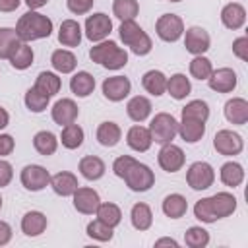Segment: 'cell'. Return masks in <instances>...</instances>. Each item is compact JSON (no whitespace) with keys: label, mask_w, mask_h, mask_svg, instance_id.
Listing matches in <instances>:
<instances>
[{"label":"cell","mask_w":248,"mask_h":248,"mask_svg":"<svg viewBox=\"0 0 248 248\" xmlns=\"http://www.w3.org/2000/svg\"><path fill=\"white\" fill-rule=\"evenodd\" d=\"M16 33L19 37V41L29 43V41H37V39H45L52 33V21L50 17L39 14V12H25L17 23H16Z\"/></svg>","instance_id":"1"},{"label":"cell","mask_w":248,"mask_h":248,"mask_svg":"<svg viewBox=\"0 0 248 248\" xmlns=\"http://www.w3.org/2000/svg\"><path fill=\"white\" fill-rule=\"evenodd\" d=\"M118 35L122 39V43L126 46H130V50L138 56H145L151 52L153 45H151V39L149 35L134 21V19H128V21H122L120 27H118Z\"/></svg>","instance_id":"2"},{"label":"cell","mask_w":248,"mask_h":248,"mask_svg":"<svg viewBox=\"0 0 248 248\" xmlns=\"http://www.w3.org/2000/svg\"><path fill=\"white\" fill-rule=\"evenodd\" d=\"M149 134H151V140L159 145H165V143H170L174 140V136L178 134V122L172 114L169 112H157L153 118H151V124H149Z\"/></svg>","instance_id":"3"},{"label":"cell","mask_w":248,"mask_h":248,"mask_svg":"<svg viewBox=\"0 0 248 248\" xmlns=\"http://www.w3.org/2000/svg\"><path fill=\"white\" fill-rule=\"evenodd\" d=\"M124 182L132 192H147L155 184V174L147 165L134 161L124 174Z\"/></svg>","instance_id":"4"},{"label":"cell","mask_w":248,"mask_h":248,"mask_svg":"<svg viewBox=\"0 0 248 248\" xmlns=\"http://www.w3.org/2000/svg\"><path fill=\"white\" fill-rule=\"evenodd\" d=\"M215 180V170L205 161H196L186 172V182L192 190H207Z\"/></svg>","instance_id":"5"},{"label":"cell","mask_w":248,"mask_h":248,"mask_svg":"<svg viewBox=\"0 0 248 248\" xmlns=\"http://www.w3.org/2000/svg\"><path fill=\"white\" fill-rule=\"evenodd\" d=\"M110 31H112V21L107 14L97 12V14L87 16V19H85V37L91 43L105 41L110 35Z\"/></svg>","instance_id":"6"},{"label":"cell","mask_w":248,"mask_h":248,"mask_svg":"<svg viewBox=\"0 0 248 248\" xmlns=\"http://www.w3.org/2000/svg\"><path fill=\"white\" fill-rule=\"evenodd\" d=\"M155 31H157V35H159L161 41L174 43L184 33V21L176 14H163L157 19V23H155Z\"/></svg>","instance_id":"7"},{"label":"cell","mask_w":248,"mask_h":248,"mask_svg":"<svg viewBox=\"0 0 248 248\" xmlns=\"http://www.w3.org/2000/svg\"><path fill=\"white\" fill-rule=\"evenodd\" d=\"M19 180H21V184H23L25 190L39 192V190H43V188H46L50 184V174L41 165H27V167L21 169Z\"/></svg>","instance_id":"8"},{"label":"cell","mask_w":248,"mask_h":248,"mask_svg":"<svg viewBox=\"0 0 248 248\" xmlns=\"http://www.w3.org/2000/svg\"><path fill=\"white\" fill-rule=\"evenodd\" d=\"M213 147L217 153L232 157V155H238L242 151L244 141H242V136L232 132V130H219L213 138Z\"/></svg>","instance_id":"9"},{"label":"cell","mask_w":248,"mask_h":248,"mask_svg":"<svg viewBox=\"0 0 248 248\" xmlns=\"http://www.w3.org/2000/svg\"><path fill=\"white\" fill-rule=\"evenodd\" d=\"M157 161H159V167L167 172H178L182 167H184V161H186V155L184 151L174 145L172 141L170 143H165L157 155Z\"/></svg>","instance_id":"10"},{"label":"cell","mask_w":248,"mask_h":248,"mask_svg":"<svg viewBox=\"0 0 248 248\" xmlns=\"http://www.w3.org/2000/svg\"><path fill=\"white\" fill-rule=\"evenodd\" d=\"M209 45H211V37H209V33H207L203 27L194 25V27L186 29L184 46H186V50H188L190 54L200 56V54H203V52L209 48Z\"/></svg>","instance_id":"11"},{"label":"cell","mask_w":248,"mask_h":248,"mask_svg":"<svg viewBox=\"0 0 248 248\" xmlns=\"http://www.w3.org/2000/svg\"><path fill=\"white\" fill-rule=\"evenodd\" d=\"M130 89H132V83L124 76H112V78H107L103 81V95L112 103L124 101L128 97Z\"/></svg>","instance_id":"12"},{"label":"cell","mask_w":248,"mask_h":248,"mask_svg":"<svg viewBox=\"0 0 248 248\" xmlns=\"http://www.w3.org/2000/svg\"><path fill=\"white\" fill-rule=\"evenodd\" d=\"M236 74L234 70L231 68H219V70H213L207 78V83L213 91L217 93H231L234 87H236Z\"/></svg>","instance_id":"13"},{"label":"cell","mask_w":248,"mask_h":248,"mask_svg":"<svg viewBox=\"0 0 248 248\" xmlns=\"http://www.w3.org/2000/svg\"><path fill=\"white\" fill-rule=\"evenodd\" d=\"M74 196V207L79 211V213H83V215H93L95 211H97V207H99V203H101V200H99V194L93 190V188H79L78 186V190L72 194Z\"/></svg>","instance_id":"14"},{"label":"cell","mask_w":248,"mask_h":248,"mask_svg":"<svg viewBox=\"0 0 248 248\" xmlns=\"http://www.w3.org/2000/svg\"><path fill=\"white\" fill-rule=\"evenodd\" d=\"M52 120L60 126H68V124H74L78 120V114H79V108L78 105L72 101V99H60L54 103L52 107Z\"/></svg>","instance_id":"15"},{"label":"cell","mask_w":248,"mask_h":248,"mask_svg":"<svg viewBox=\"0 0 248 248\" xmlns=\"http://www.w3.org/2000/svg\"><path fill=\"white\" fill-rule=\"evenodd\" d=\"M225 118L231 124H246L248 122V101L242 97H232L225 103Z\"/></svg>","instance_id":"16"},{"label":"cell","mask_w":248,"mask_h":248,"mask_svg":"<svg viewBox=\"0 0 248 248\" xmlns=\"http://www.w3.org/2000/svg\"><path fill=\"white\" fill-rule=\"evenodd\" d=\"M209 205H211V211L217 219H223V217H229L234 213L236 209V198L229 192H217L209 198Z\"/></svg>","instance_id":"17"},{"label":"cell","mask_w":248,"mask_h":248,"mask_svg":"<svg viewBox=\"0 0 248 248\" xmlns=\"http://www.w3.org/2000/svg\"><path fill=\"white\" fill-rule=\"evenodd\" d=\"M50 186H52L54 194L66 198V196H72L79 184H78V176L74 172L62 170V172H56L54 176H50Z\"/></svg>","instance_id":"18"},{"label":"cell","mask_w":248,"mask_h":248,"mask_svg":"<svg viewBox=\"0 0 248 248\" xmlns=\"http://www.w3.org/2000/svg\"><path fill=\"white\" fill-rule=\"evenodd\" d=\"M221 21H223V25L227 29H232V31L240 29L244 25V21H246V10L240 4L231 2L221 10Z\"/></svg>","instance_id":"19"},{"label":"cell","mask_w":248,"mask_h":248,"mask_svg":"<svg viewBox=\"0 0 248 248\" xmlns=\"http://www.w3.org/2000/svg\"><path fill=\"white\" fill-rule=\"evenodd\" d=\"M58 43L62 46H78L81 43V27L76 19H64L58 29Z\"/></svg>","instance_id":"20"},{"label":"cell","mask_w":248,"mask_h":248,"mask_svg":"<svg viewBox=\"0 0 248 248\" xmlns=\"http://www.w3.org/2000/svg\"><path fill=\"white\" fill-rule=\"evenodd\" d=\"M126 143L134 151H140V153L147 151L151 147V143H153L151 134H149V128H145V126H132L128 130V134H126Z\"/></svg>","instance_id":"21"},{"label":"cell","mask_w":248,"mask_h":248,"mask_svg":"<svg viewBox=\"0 0 248 248\" xmlns=\"http://www.w3.org/2000/svg\"><path fill=\"white\" fill-rule=\"evenodd\" d=\"M178 134L184 141L196 143L205 134V122H200V120H194V118H182V122L178 124Z\"/></svg>","instance_id":"22"},{"label":"cell","mask_w":248,"mask_h":248,"mask_svg":"<svg viewBox=\"0 0 248 248\" xmlns=\"http://www.w3.org/2000/svg\"><path fill=\"white\" fill-rule=\"evenodd\" d=\"M46 229V217L41 211H27L21 219V231L25 236H39Z\"/></svg>","instance_id":"23"},{"label":"cell","mask_w":248,"mask_h":248,"mask_svg":"<svg viewBox=\"0 0 248 248\" xmlns=\"http://www.w3.org/2000/svg\"><path fill=\"white\" fill-rule=\"evenodd\" d=\"M151 101L147 99V97H143V95H136V97H132L130 101H128V105H126V112H128V116L134 120V122H143L149 114H151Z\"/></svg>","instance_id":"24"},{"label":"cell","mask_w":248,"mask_h":248,"mask_svg":"<svg viewBox=\"0 0 248 248\" xmlns=\"http://www.w3.org/2000/svg\"><path fill=\"white\" fill-rule=\"evenodd\" d=\"M122 138V130L116 122H101L99 128H97V141L103 145V147H114Z\"/></svg>","instance_id":"25"},{"label":"cell","mask_w":248,"mask_h":248,"mask_svg":"<svg viewBox=\"0 0 248 248\" xmlns=\"http://www.w3.org/2000/svg\"><path fill=\"white\" fill-rule=\"evenodd\" d=\"M141 85H143V89L147 93L159 97V95H163L167 91V76L161 70H149V72L143 74Z\"/></svg>","instance_id":"26"},{"label":"cell","mask_w":248,"mask_h":248,"mask_svg":"<svg viewBox=\"0 0 248 248\" xmlns=\"http://www.w3.org/2000/svg\"><path fill=\"white\" fill-rule=\"evenodd\" d=\"M105 170H107V167H105L103 159H99L95 155H87V157H83L79 161V172L87 180H99V178H103Z\"/></svg>","instance_id":"27"},{"label":"cell","mask_w":248,"mask_h":248,"mask_svg":"<svg viewBox=\"0 0 248 248\" xmlns=\"http://www.w3.org/2000/svg\"><path fill=\"white\" fill-rule=\"evenodd\" d=\"M188 211V202L182 194H169L163 200V213L170 219H180Z\"/></svg>","instance_id":"28"},{"label":"cell","mask_w":248,"mask_h":248,"mask_svg":"<svg viewBox=\"0 0 248 248\" xmlns=\"http://www.w3.org/2000/svg\"><path fill=\"white\" fill-rule=\"evenodd\" d=\"M70 89L76 97H89L95 89V78L89 72H78L70 79Z\"/></svg>","instance_id":"29"},{"label":"cell","mask_w":248,"mask_h":248,"mask_svg":"<svg viewBox=\"0 0 248 248\" xmlns=\"http://www.w3.org/2000/svg\"><path fill=\"white\" fill-rule=\"evenodd\" d=\"M190 91H192V85H190V79L184 74H174L167 79V93L172 99L182 101L190 95Z\"/></svg>","instance_id":"30"},{"label":"cell","mask_w":248,"mask_h":248,"mask_svg":"<svg viewBox=\"0 0 248 248\" xmlns=\"http://www.w3.org/2000/svg\"><path fill=\"white\" fill-rule=\"evenodd\" d=\"M130 219H132V225L136 231H147L153 223V213H151V207L147 203H134L132 205V211H130Z\"/></svg>","instance_id":"31"},{"label":"cell","mask_w":248,"mask_h":248,"mask_svg":"<svg viewBox=\"0 0 248 248\" xmlns=\"http://www.w3.org/2000/svg\"><path fill=\"white\" fill-rule=\"evenodd\" d=\"M50 64H52V68H54L56 72H60V74H70V72L76 70L78 60H76L74 52H70V50H66V48H58V50L52 52Z\"/></svg>","instance_id":"32"},{"label":"cell","mask_w":248,"mask_h":248,"mask_svg":"<svg viewBox=\"0 0 248 248\" xmlns=\"http://www.w3.org/2000/svg\"><path fill=\"white\" fill-rule=\"evenodd\" d=\"M33 147H35L37 153L48 157V155H52V153L56 151V147H58V138H56L52 132H48V130H41V132H37V134L33 136Z\"/></svg>","instance_id":"33"},{"label":"cell","mask_w":248,"mask_h":248,"mask_svg":"<svg viewBox=\"0 0 248 248\" xmlns=\"http://www.w3.org/2000/svg\"><path fill=\"white\" fill-rule=\"evenodd\" d=\"M221 182L225 184V186H229V188H236V186H240L242 184V180H244V169H242V165H238V163H234V161H229V163H225L223 167H221Z\"/></svg>","instance_id":"34"},{"label":"cell","mask_w":248,"mask_h":248,"mask_svg":"<svg viewBox=\"0 0 248 248\" xmlns=\"http://www.w3.org/2000/svg\"><path fill=\"white\" fill-rule=\"evenodd\" d=\"M60 85H62V81H60V78L56 74H52V72H41L37 76L33 87L39 89L41 93H45L46 97H52V95H56L60 91Z\"/></svg>","instance_id":"35"},{"label":"cell","mask_w":248,"mask_h":248,"mask_svg":"<svg viewBox=\"0 0 248 248\" xmlns=\"http://www.w3.org/2000/svg\"><path fill=\"white\" fill-rule=\"evenodd\" d=\"M10 64L16 68V70H27L31 64H33V48L27 45V43H19L16 46V50L10 54Z\"/></svg>","instance_id":"36"},{"label":"cell","mask_w":248,"mask_h":248,"mask_svg":"<svg viewBox=\"0 0 248 248\" xmlns=\"http://www.w3.org/2000/svg\"><path fill=\"white\" fill-rule=\"evenodd\" d=\"M95 215H97V219L99 221H103V223H107L108 227H118L120 225V221H122V211H120V207L116 205V203H110V202H105V203H99V207H97V211H95Z\"/></svg>","instance_id":"37"},{"label":"cell","mask_w":248,"mask_h":248,"mask_svg":"<svg viewBox=\"0 0 248 248\" xmlns=\"http://www.w3.org/2000/svg\"><path fill=\"white\" fill-rule=\"evenodd\" d=\"M180 116L182 118H194V120H200V122H207V118H209V107H207L205 101L196 99V101H190L180 110Z\"/></svg>","instance_id":"38"},{"label":"cell","mask_w":248,"mask_h":248,"mask_svg":"<svg viewBox=\"0 0 248 248\" xmlns=\"http://www.w3.org/2000/svg\"><path fill=\"white\" fill-rule=\"evenodd\" d=\"M19 37L12 27H0V58H10V54L19 45Z\"/></svg>","instance_id":"39"},{"label":"cell","mask_w":248,"mask_h":248,"mask_svg":"<svg viewBox=\"0 0 248 248\" xmlns=\"http://www.w3.org/2000/svg\"><path fill=\"white\" fill-rule=\"evenodd\" d=\"M60 141L66 149H78L83 143V130L78 124H68L62 128Z\"/></svg>","instance_id":"40"},{"label":"cell","mask_w":248,"mask_h":248,"mask_svg":"<svg viewBox=\"0 0 248 248\" xmlns=\"http://www.w3.org/2000/svg\"><path fill=\"white\" fill-rule=\"evenodd\" d=\"M140 12V4L138 0H114L112 2V14L120 19V21H128L134 19Z\"/></svg>","instance_id":"41"},{"label":"cell","mask_w":248,"mask_h":248,"mask_svg":"<svg viewBox=\"0 0 248 248\" xmlns=\"http://www.w3.org/2000/svg\"><path fill=\"white\" fill-rule=\"evenodd\" d=\"M118 48V45L114 43V41H101L99 45H95V46H91V50H89V58L93 60V62H97V64H105L110 56H112V52Z\"/></svg>","instance_id":"42"},{"label":"cell","mask_w":248,"mask_h":248,"mask_svg":"<svg viewBox=\"0 0 248 248\" xmlns=\"http://www.w3.org/2000/svg\"><path fill=\"white\" fill-rule=\"evenodd\" d=\"M48 101H50V97H46L45 93H41L35 87L27 89V93H25V107L31 112H43L48 107Z\"/></svg>","instance_id":"43"},{"label":"cell","mask_w":248,"mask_h":248,"mask_svg":"<svg viewBox=\"0 0 248 248\" xmlns=\"http://www.w3.org/2000/svg\"><path fill=\"white\" fill-rule=\"evenodd\" d=\"M184 242L190 248H205L209 244V232L202 227H190L184 232Z\"/></svg>","instance_id":"44"},{"label":"cell","mask_w":248,"mask_h":248,"mask_svg":"<svg viewBox=\"0 0 248 248\" xmlns=\"http://www.w3.org/2000/svg\"><path fill=\"white\" fill-rule=\"evenodd\" d=\"M85 231H87V236H91V238H95V240H99V242H108V240L114 236L112 227H108L107 223H103V221H99V219L91 221Z\"/></svg>","instance_id":"45"},{"label":"cell","mask_w":248,"mask_h":248,"mask_svg":"<svg viewBox=\"0 0 248 248\" xmlns=\"http://www.w3.org/2000/svg\"><path fill=\"white\" fill-rule=\"evenodd\" d=\"M211 72H213V66H211V60L209 58H205L202 54L196 56V58H192V62H190V74H192V78H196V79H207Z\"/></svg>","instance_id":"46"},{"label":"cell","mask_w":248,"mask_h":248,"mask_svg":"<svg viewBox=\"0 0 248 248\" xmlns=\"http://www.w3.org/2000/svg\"><path fill=\"white\" fill-rule=\"evenodd\" d=\"M194 215H196V219H200L202 223H215V221H217V217H215L213 211H211L209 198H202V200L196 202V205H194Z\"/></svg>","instance_id":"47"},{"label":"cell","mask_w":248,"mask_h":248,"mask_svg":"<svg viewBox=\"0 0 248 248\" xmlns=\"http://www.w3.org/2000/svg\"><path fill=\"white\" fill-rule=\"evenodd\" d=\"M128 64V52L124 50V48H116L114 52H112V56L103 64L107 70H120V68H124Z\"/></svg>","instance_id":"48"},{"label":"cell","mask_w":248,"mask_h":248,"mask_svg":"<svg viewBox=\"0 0 248 248\" xmlns=\"http://www.w3.org/2000/svg\"><path fill=\"white\" fill-rule=\"evenodd\" d=\"M134 161H136V159L130 157V155H120L118 159H114V163H112V170H114V174H116L118 178H124L126 170L132 167Z\"/></svg>","instance_id":"49"},{"label":"cell","mask_w":248,"mask_h":248,"mask_svg":"<svg viewBox=\"0 0 248 248\" xmlns=\"http://www.w3.org/2000/svg\"><path fill=\"white\" fill-rule=\"evenodd\" d=\"M66 6L72 14L76 16H83L93 8V0H66Z\"/></svg>","instance_id":"50"},{"label":"cell","mask_w":248,"mask_h":248,"mask_svg":"<svg viewBox=\"0 0 248 248\" xmlns=\"http://www.w3.org/2000/svg\"><path fill=\"white\" fill-rule=\"evenodd\" d=\"M232 52L240 58V60H248V37H238L232 41Z\"/></svg>","instance_id":"51"},{"label":"cell","mask_w":248,"mask_h":248,"mask_svg":"<svg viewBox=\"0 0 248 248\" xmlns=\"http://www.w3.org/2000/svg\"><path fill=\"white\" fill-rule=\"evenodd\" d=\"M12 178H14V169H12V165H10L8 161L0 159V188L8 186V184L12 182Z\"/></svg>","instance_id":"52"},{"label":"cell","mask_w":248,"mask_h":248,"mask_svg":"<svg viewBox=\"0 0 248 248\" xmlns=\"http://www.w3.org/2000/svg\"><path fill=\"white\" fill-rule=\"evenodd\" d=\"M16 147V141L10 134H0V157H6L14 151Z\"/></svg>","instance_id":"53"},{"label":"cell","mask_w":248,"mask_h":248,"mask_svg":"<svg viewBox=\"0 0 248 248\" xmlns=\"http://www.w3.org/2000/svg\"><path fill=\"white\" fill-rule=\"evenodd\" d=\"M12 240V227L6 221H0V246L8 244Z\"/></svg>","instance_id":"54"},{"label":"cell","mask_w":248,"mask_h":248,"mask_svg":"<svg viewBox=\"0 0 248 248\" xmlns=\"http://www.w3.org/2000/svg\"><path fill=\"white\" fill-rule=\"evenodd\" d=\"M21 4V0H0V12L8 14V12H14L17 10Z\"/></svg>","instance_id":"55"},{"label":"cell","mask_w":248,"mask_h":248,"mask_svg":"<svg viewBox=\"0 0 248 248\" xmlns=\"http://www.w3.org/2000/svg\"><path fill=\"white\" fill-rule=\"evenodd\" d=\"M161 246H172V248H176L178 242H176L174 238H159V240L155 242V248H161Z\"/></svg>","instance_id":"56"},{"label":"cell","mask_w":248,"mask_h":248,"mask_svg":"<svg viewBox=\"0 0 248 248\" xmlns=\"http://www.w3.org/2000/svg\"><path fill=\"white\" fill-rule=\"evenodd\" d=\"M8 124H10V114L4 107H0V130H4Z\"/></svg>","instance_id":"57"},{"label":"cell","mask_w":248,"mask_h":248,"mask_svg":"<svg viewBox=\"0 0 248 248\" xmlns=\"http://www.w3.org/2000/svg\"><path fill=\"white\" fill-rule=\"evenodd\" d=\"M46 2H48V0H25V4L29 6V10H39V8H43Z\"/></svg>","instance_id":"58"},{"label":"cell","mask_w":248,"mask_h":248,"mask_svg":"<svg viewBox=\"0 0 248 248\" xmlns=\"http://www.w3.org/2000/svg\"><path fill=\"white\" fill-rule=\"evenodd\" d=\"M169 2H182V0H169Z\"/></svg>","instance_id":"59"},{"label":"cell","mask_w":248,"mask_h":248,"mask_svg":"<svg viewBox=\"0 0 248 248\" xmlns=\"http://www.w3.org/2000/svg\"><path fill=\"white\" fill-rule=\"evenodd\" d=\"M0 209H2V196H0Z\"/></svg>","instance_id":"60"}]
</instances>
